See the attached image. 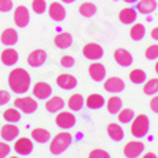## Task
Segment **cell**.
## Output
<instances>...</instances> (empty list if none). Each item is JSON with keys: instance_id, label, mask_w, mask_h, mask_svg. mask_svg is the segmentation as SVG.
<instances>
[{"instance_id": "obj_37", "label": "cell", "mask_w": 158, "mask_h": 158, "mask_svg": "<svg viewBox=\"0 0 158 158\" xmlns=\"http://www.w3.org/2000/svg\"><path fill=\"white\" fill-rule=\"evenodd\" d=\"M60 64H61V67H64V69H71V67H74V64H76V60H74V57H71V56H63L61 60H60Z\"/></svg>"}, {"instance_id": "obj_24", "label": "cell", "mask_w": 158, "mask_h": 158, "mask_svg": "<svg viewBox=\"0 0 158 158\" xmlns=\"http://www.w3.org/2000/svg\"><path fill=\"white\" fill-rule=\"evenodd\" d=\"M85 106L90 110H100L103 106H106V100H104V97L101 94H91L85 100Z\"/></svg>"}, {"instance_id": "obj_32", "label": "cell", "mask_w": 158, "mask_h": 158, "mask_svg": "<svg viewBox=\"0 0 158 158\" xmlns=\"http://www.w3.org/2000/svg\"><path fill=\"white\" fill-rule=\"evenodd\" d=\"M144 94L145 96L158 94V78H151V80L144 83Z\"/></svg>"}, {"instance_id": "obj_36", "label": "cell", "mask_w": 158, "mask_h": 158, "mask_svg": "<svg viewBox=\"0 0 158 158\" xmlns=\"http://www.w3.org/2000/svg\"><path fill=\"white\" fill-rule=\"evenodd\" d=\"M145 59L147 60H157L158 59V44H152L145 50Z\"/></svg>"}, {"instance_id": "obj_5", "label": "cell", "mask_w": 158, "mask_h": 158, "mask_svg": "<svg viewBox=\"0 0 158 158\" xmlns=\"http://www.w3.org/2000/svg\"><path fill=\"white\" fill-rule=\"evenodd\" d=\"M83 56L88 60L97 61V60L103 59L104 48L101 47L98 43H87L84 47H83Z\"/></svg>"}, {"instance_id": "obj_45", "label": "cell", "mask_w": 158, "mask_h": 158, "mask_svg": "<svg viewBox=\"0 0 158 158\" xmlns=\"http://www.w3.org/2000/svg\"><path fill=\"white\" fill-rule=\"evenodd\" d=\"M125 3H128V4H134V3H137L138 0H124Z\"/></svg>"}, {"instance_id": "obj_2", "label": "cell", "mask_w": 158, "mask_h": 158, "mask_svg": "<svg viewBox=\"0 0 158 158\" xmlns=\"http://www.w3.org/2000/svg\"><path fill=\"white\" fill-rule=\"evenodd\" d=\"M73 143V135L69 132H59L50 143V152L53 155L63 154Z\"/></svg>"}, {"instance_id": "obj_30", "label": "cell", "mask_w": 158, "mask_h": 158, "mask_svg": "<svg viewBox=\"0 0 158 158\" xmlns=\"http://www.w3.org/2000/svg\"><path fill=\"white\" fill-rule=\"evenodd\" d=\"M78 13H80L83 17H93V16L97 13V6L94 3H90V2H85L78 7Z\"/></svg>"}, {"instance_id": "obj_7", "label": "cell", "mask_w": 158, "mask_h": 158, "mask_svg": "<svg viewBox=\"0 0 158 158\" xmlns=\"http://www.w3.org/2000/svg\"><path fill=\"white\" fill-rule=\"evenodd\" d=\"M13 19H15V24L17 27H20V29L27 27V24H29V22H30L29 9H27L26 6H17L16 10H15V16H13Z\"/></svg>"}, {"instance_id": "obj_10", "label": "cell", "mask_w": 158, "mask_h": 158, "mask_svg": "<svg viewBox=\"0 0 158 158\" xmlns=\"http://www.w3.org/2000/svg\"><path fill=\"white\" fill-rule=\"evenodd\" d=\"M47 60V53L41 50V48H37V50H33V52L29 54L27 57V64L30 67H41Z\"/></svg>"}, {"instance_id": "obj_22", "label": "cell", "mask_w": 158, "mask_h": 158, "mask_svg": "<svg viewBox=\"0 0 158 158\" xmlns=\"http://www.w3.org/2000/svg\"><path fill=\"white\" fill-rule=\"evenodd\" d=\"M118 19L123 24H132L135 23L137 20V10L135 9H131V7H127V9H123L120 13H118Z\"/></svg>"}, {"instance_id": "obj_21", "label": "cell", "mask_w": 158, "mask_h": 158, "mask_svg": "<svg viewBox=\"0 0 158 158\" xmlns=\"http://www.w3.org/2000/svg\"><path fill=\"white\" fill-rule=\"evenodd\" d=\"M107 134H108V137H110L111 140L117 141V143H120V141L124 138V130H123L121 125L115 124V123L108 124V127H107Z\"/></svg>"}, {"instance_id": "obj_25", "label": "cell", "mask_w": 158, "mask_h": 158, "mask_svg": "<svg viewBox=\"0 0 158 158\" xmlns=\"http://www.w3.org/2000/svg\"><path fill=\"white\" fill-rule=\"evenodd\" d=\"M106 106H107V111L110 114H118L123 110V100L117 96H113L106 101Z\"/></svg>"}, {"instance_id": "obj_41", "label": "cell", "mask_w": 158, "mask_h": 158, "mask_svg": "<svg viewBox=\"0 0 158 158\" xmlns=\"http://www.w3.org/2000/svg\"><path fill=\"white\" fill-rule=\"evenodd\" d=\"M10 101V94L4 90H0V106H4Z\"/></svg>"}, {"instance_id": "obj_3", "label": "cell", "mask_w": 158, "mask_h": 158, "mask_svg": "<svg viewBox=\"0 0 158 158\" xmlns=\"http://www.w3.org/2000/svg\"><path fill=\"white\" fill-rule=\"evenodd\" d=\"M150 131V118L145 114L134 117L131 121V134L134 138H144Z\"/></svg>"}, {"instance_id": "obj_4", "label": "cell", "mask_w": 158, "mask_h": 158, "mask_svg": "<svg viewBox=\"0 0 158 158\" xmlns=\"http://www.w3.org/2000/svg\"><path fill=\"white\" fill-rule=\"evenodd\" d=\"M15 107L24 114H33L37 110V101L31 97H19L15 100Z\"/></svg>"}, {"instance_id": "obj_8", "label": "cell", "mask_w": 158, "mask_h": 158, "mask_svg": "<svg viewBox=\"0 0 158 158\" xmlns=\"http://www.w3.org/2000/svg\"><path fill=\"white\" fill-rule=\"evenodd\" d=\"M125 88V84L123 78L120 77H110L104 81V90L107 93H111V94H118V93H123Z\"/></svg>"}, {"instance_id": "obj_20", "label": "cell", "mask_w": 158, "mask_h": 158, "mask_svg": "<svg viewBox=\"0 0 158 158\" xmlns=\"http://www.w3.org/2000/svg\"><path fill=\"white\" fill-rule=\"evenodd\" d=\"M66 103H64V100L61 97H52V98H48L46 101V110L48 113H60V111L64 108Z\"/></svg>"}, {"instance_id": "obj_44", "label": "cell", "mask_w": 158, "mask_h": 158, "mask_svg": "<svg viewBox=\"0 0 158 158\" xmlns=\"http://www.w3.org/2000/svg\"><path fill=\"white\" fill-rule=\"evenodd\" d=\"M143 158H158V157H157V154H154V152H147Z\"/></svg>"}, {"instance_id": "obj_26", "label": "cell", "mask_w": 158, "mask_h": 158, "mask_svg": "<svg viewBox=\"0 0 158 158\" xmlns=\"http://www.w3.org/2000/svg\"><path fill=\"white\" fill-rule=\"evenodd\" d=\"M54 44L57 46L59 48H69L73 44V36L70 33H59L57 36L54 37Z\"/></svg>"}, {"instance_id": "obj_6", "label": "cell", "mask_w": 158, "mask_h": 158, "mask_svg": "<svg viewBox=\"0 0 158 158\" xmlns=\"http://www.w3.org/2000/svg\"><path fill=\"white\" fill-rule=\"evenodd\" d=\"M56 124L61 130H70L76 125V117L69 111H60L56 117Z\"/></svg>"}, {"instance_id": "obj_47", "label": "cell", "mask_w": 158, "mask_h": 158, "mask_svg": "<svg viewBox=\"0 0 158 158\" xmlns=\"http://www.w3.org/2000/svg\"><path fill=\"white\" fill-rule=\"evenodd\" d=\"M155 73H157V74H158V61H157V63H155Z\"/></svg>"}, {"instance_id": "obj_40", "label": "cell", "mask_w": 158, "mask_h": 158, "mask_svg": "<svg viewBox=\"0 0 158 158\" xmlns=\"http://www.w3.org/2000/svg\"><path fill=\"white\" fill-rule=\"evenodd\" d=\"M10 152V147L7 143H0V158H6Z\"/></svg>"}, {"instance_id": "obj_17", "label": "cell", "mask_w": 158, "mask_h": 158, "mask_svg": "<svg viewBox=\"0 0 158 158\" xmlns=\"http://www.w3.org/2000/svg\"><path fill=\"white\" fill-rule=\"evenodd\" d=\"M19 132H20V130H19V127H16L15 124H6L2 127V130H0V135H2V138H3L6 143H10V141L16 140L19 137Z\"/></svg>"}, {"instance_id": "obj_35", "label": "cell", "mask_w": 158, "mask_h": 158, "mask_svg": "<svg viewBox=\"0 0 158 158\" xmlns=\"http://www.w3.org/2000/svg\"><path fill=\"white\" fill-rule=\"evenodd\" d=\"M31 9L36 15H43L46 9H47V4H46V0H33L31 2Z\"/></svg>"}, {"instance_id": "obj_23", "label": "cell", "mask_w": 158, "mask_h": 158, "mask_svg": "<svg viewBox=\"0 0 158 158\" xmlns=\"http://www.w3.org/2000/svg\"><path fill=\"white\" fill-rule=\"evenodd\" d=\"M137 10L140 11L141 15H151L157 10V2L155 0H138Z\"/></svg>"}, {"instance_id": "obj_9", "label": "cell", "mask_w": 158, "mask_h": 158, "mask_svg": "<svg viewBox=\"0 0 158 158\" xmlns=\"http://www.w3.org/2000/svg\"><path fill=\"white\" fill-rule=\"evenodd\" d=\"M144 145L141 141H130L124 147V157L125 158H138L144 152Z\"/></svg>"}, {"instance_id": "obj_19", "label": "cell", "mask_w": 158, "mask_h": 158, "mask_svg": "<svg viewBox=\"0 0 158 158\" xmlns=\"http://www.w3.org/2000/svg\"><path fill=\"white\" fill-rule=\"evenodd\" d=\"M0 59H2V63H3L4 66L11 67L19 61V53L16 52L15 48H6V50H3Z\"/></svg>"}, {"instance_id": "obj_33", "label": "cell", "mask_w": 158, "mask_h": 158, "mask_svg": "<svg viewBox=\"0 0 158 158\" xmlns=\"http://www.w3.org/2000/svg\"><path fill=\"white\" fill-rule=\"evenodd\" d=\"M130 80L134 83V84H144L147 81V74L144 70H140V69H135L130 73Z\"/></svg>"}, {"instance_id": "obj_12", "label": "cell", "mask_w": 158, "mask_h": 158, "mask_svg": "<svg viewBox=\"0 0 158 158\" xmlns=\"http://www.w3.org/2000/svg\"><path fill=\"white\" fill-rule=\"evenodd\" d=\"M56 83L61 90H66V91H70V90H74L77 87V78L71 74H60Z\"/></svg>"}, {"instance_id": "obj_46", "label": "cell", "mask_w": 158, "mask_h": 158, "mask_svg": "<svg viewBox=\"0 0 158 158\" xmlns=\"http://www.w3.org/2000/svg\"><path fill=\"white\" fill-rule=\"evenodd\" d=\"M61 2H64V3H67V4H70V3H74L76 0H61Z\"/></svg>"}, {"instance_id": "obj_15", "label": "cell", "mask_w": 158, "mask_h": 158, "mask_svg": "<svg viewBox=\"0 0 158 158\" xmlns=\"http://www.w3.org/2000/svg\"><path fill=\"white\" fill-rule=\"evenodd\" d=\"M15 151L23 157L30 155L33 151V141L29 140V138H19L15 144Z\"/></svg>"}, {"instance_id": "obj_18", "label": "cell", "mask_w": 158, "mask_h": 158, "mask_svg": "<svg viewBox=\"0 0 158 158\" xmlns=\"http://www.w3.org/2000/svg\"><path fill=\"white\" fill-rule=\"evenodd\" d=\"M0 41H2V44H4V46H15L19 41L17 31H16L15 29H11V27L3 30V33L0 36Z\"/></svg>"}, {"instance_id": "obj_42", "label": "cell", "mask_w": 158, "mask_h": 158, "mask_svg": "<svg viewBox=\"0 0 158 158\" xmlns=\"http://www.w3.org/2000/svg\"><path fill=\"white\" fill-rule=\"evenodd\" d=\"M150 107H151V110L154 111V113H157L158 114V96L157 94L152 97V100H151V103H150Z\"/></svg>"}, {"instance_id": "obj_28", "label": "cell", "mask_w": 158, "mask_h": 158, "mask_svg": "<svg viewBox=\"0 0 158 158\" xmlns=\"http://www.w3.org/2000/svg\"><path fill=\"white\" fill-rule=\"evenodd\" d=\"M84 106H85V101H84V97L81 94H73L69 98V107H70L71 111H81Z\"/></svg>"}, {"instance_id": "obj_39", "label": "cell", "mask_w": 158, "mask_h": 158, "mask_svg": "<svg viewBox=\"0 0 158 158\" xmlns=\"http://www.w3.org/2000/svg\"><path fill=\"white\" fill-rule=\"evenodd\" d=\"M11 9H13L11 0H0V13H7Z\"/></svg>"}, {"instance_id": "obj_48", "label": "cell", "mask_w": 158, "mask_h": 158, "mask_svg": "<svg viewBox=\"0 0 158 158\" xmlns=\"http://www.w3.org/2000/svg\"><path fill=\"white\" fill-rule=\"evenodd\" d=\"M11 158H17V157H11Z\"/></svg>"}, {"instance_id": "obj_31", "label": "cell", "mask_w": 158, "mask_h": 158, "mask_svg": "<svg viewBox=\"0 0 158 158\" xmlns=\"http://www.w3.org/2000/svg\"><path fill=\"white\" fill-rule=\"evenodd\" d=\"M3 118L7 123H10V124H16V123L20 121L22 115H20V111L17 108H7L3 113Z\"/></svg>"}, {"instance_id": "obj_34", "label": "cell", "mask_w": 158, "mask_h": 158, "mask_svg": "<svg viewBox=\"0 0 158 158\" xmlns=\"http://www.w3.org/2000/svg\"><path fill=\"white\" fill-rule=\"evenodd\" d=\"M134 117H135V114H134V110H131V108H123L118 113V121H120V124H130L134 120Z\"/></svg>"}, {"instance_id": "obj_14", "label": "cell", "mask_w": 158, "mask_h": 158, "mask_svg": "<svg viewBox=\"0 0 158 158\" xmlns=\"http://www.w3.org/2000/svg\"><path fill=\"white\" fill-rule=\"evenodd\" d=\"M48 16L54 22H63L66 19V9H64V6L61 3L54 2V3L48 6Z\"/></svg>"}, {"instance_id": "obj_13", "label": "cell", "mask_w": 158, "mask_h": 158, "mask_svg": "<svg viewBox=\"0 0 158 158\" xmlns=\"http://www.w3.org/2000/svg\"><path fill=\"white\" fill-rule=\"evenodd\" d=\"M114 60L118 66H121V67H130L132 64V61H134L132 54L128 50H125V48H117V50H115Z\"/></svg>"}, {"instance_id": "obj_11", "label": "cell", "mask_w": 158, "mask_h": 158, "mask_svg": "<svg viewBox=\"0 0 158 158\" xmlns=\"http://www.w3.org/2000/svg\"><path fill=\"white\" fill-rule=\"evenodd\" d=\"M52 93H53L52 85L47 84V83H44V81H39V83H36L34 87H33V94H34V97H36L37 100H47V98H50Z\"/></svg>"}, {"instance_id": "obj_1", "label": "cell", "mask_w": 158, "mask_h": 158, "mask_svg": "<svg viewBox=\"0 0 158 158\" xmlns=\"http://www.w3.org/2000/svg\"><path fill=\"white\" fill-rule=\"evenodd\" d=\"M31 77L24 69H15L9 74V87L16 94H24L29 91Z\"/></svg>"}, {"instance_id": "obj_38", "label": "cell", "mask_w": 158, "mask_h": 158, "mask_svg": "<svg viewBox=\"0 0 158 158\" xmlns=\"http://www.w3.org/2000/svg\"><path fill=\"white\" fill-rule=\"evenodd\" d=\"M88 158H111L110 154L104 150H100V148H96V150H93L88 155Z\"/></svg>"}, {"instance_id": "obj_43", "label": "cell", "mask_w": 158, "mask_h": 158, "mask_svg": "<svg viewBox=\"0 0 158 158\" xmlns=\"http://www.w3.org/2000/svg\"><path fill=\"white\" fill-rule=\"evenodd\" d=\"M151 37H152L155 41H158V27H154V29L151 30Z\"/></svg>"}, {"instance_id": "obj_27", "label": "cell", "mask_w": 158, "mask_h": 158, "mask_svg": "<svg viewBox=\"0 0 158 158\" xmlns=\"http://www.w3.org/2000/svg\"><path fill=\"white\" fill-rule=\"evenodd\" d=\"M31 138L37 144H46L50 141L52 134H50V131H47V130H44V128H36L31 131Z\"/></svg>"}, {"instance_id": "obj_16", "label": "cell", "mask_w": 158, "mask_h": 158, "mask_svg": "<svg viewBox=\"0 0 158 158\" xmlns=\"http://www.w3.org/2000/svg\"><path fill=\"white\" fill-rule=\"evenodd\" d=\"M88 74H90V77H91L94 81L100 83V81H104L107 70L101 63H93L91 66L88 67Z\"/></svg>"}, {"instance_id": "obj_29", "label": "cell", "mask_w": 158, "mask_h": 158, "mask_svg": "<svg viewBox=\"0 0 158 158\" xmlns=\"http://www.w3.org/2000/svg\"><path fill=\"white\" fill-rule=\"evenodd\" d=\"M130 36H131V39L134 41H141L145 37V26L141 24V23L134 24L131 27V30H130Z\"/></svg>"}]
</instances>
